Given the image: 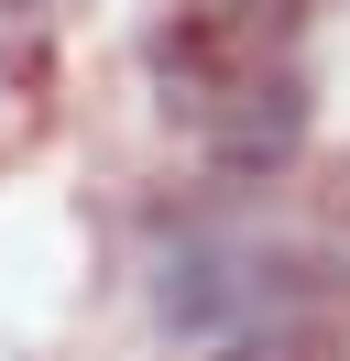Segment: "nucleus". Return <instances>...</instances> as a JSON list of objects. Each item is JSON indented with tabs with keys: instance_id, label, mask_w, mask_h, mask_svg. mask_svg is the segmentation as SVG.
Here are the masks:
<instances>
[{
	"instance_id": "nucleus-1",
	"label": "nucleus",
	"mask_w": 350,
	"mask_h": 361,
	"mask_svg": "<svg viewBox=\"0 0 350 361\" xmlns=\"http://www.w3.org/2000/svg\"><path fill=\"white\" fill-rule=\"evenodd\" d=\"M306 274H284L274 241H252V230H186V241L153 263V317L186 339L208 329H262V317H284V295H296Z\"/></svg>"
}]
</instances>
